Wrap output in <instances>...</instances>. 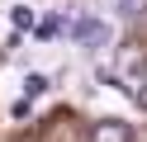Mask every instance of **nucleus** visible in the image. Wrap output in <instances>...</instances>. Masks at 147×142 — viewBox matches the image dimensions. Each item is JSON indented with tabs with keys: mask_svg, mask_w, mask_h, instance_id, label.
I'll return each mask as SVG.
<instances>
[{
	"mask_svg": "<svg viewBox=\"0 0 147 142\" xmlns=\"http://www.w3.org/2000/svg\"><path fill=\"white\" fill-rule=\"evenodd\" d=\"M133 100H138V109H147V76L133 85Z\"/></svg>",
	"mask_w": 147,
	"mask_h": 142,
	"instance_id": "8",
	"label": "nucleus"
},
{
	"mask_svg": "<svg viewBox=\"0 0 147 142\" xmlns=\"http://www.w3.org/2000/svg\"><path fill=\"white\" fill-rule=\"evenodd\" d=\"M119 14L123 19H142L147 14V0H119Z\"/></svg>",
	"mask_w": 147,
	"mask_h": 142,
	"instance_id": "6",
	"label": "nucleus"
},
{
	"mask_svg": "<svg viewBox=\"0 0 147 142\" xmlns=\"http://www.w3.org/2000/svg\"><path fill=\"white\" fill-rule=\"evenodd\" d=\"M71 38H76L86 52H95V47L109 43V24H105V19H95V14H81L76 24H71Z\"/></svg>",
	"mask_w": 147,
	"mask_h": 142,
	"instance_id": "1",
	"label": "nucleus"
},
{
	"mask_svg": "<svg viewBox=\"0 0 147 142\" xmlns=\"http://www.w3.org/2000/svg\"><path fill=\"white\" fill-rule=\"evenodd\" d=\"M33 33H38L43 43H52V38L62 33V14H48V19H38V28H33Z\"/></svg>",
	"mask_w": 147,
	"mask_h": 142,
	"instance_id": "4",
	"label": "nucleus"
},
{
	"mask_svg": "<svg viewBox=\"0 0 147 142\" xmlns=\"http://www.w3.org/2000/svg\"><path fill=\"white\" fill-rule=\"evenodd\" d=\"M14 28H19V33H24V28H38V19H33V9H29V5L14 9Z\"/></svg>",
	"mask_w": 147,
	"mask_h": 142,
	"instance_id": "7",
	"label": "nucleus"
},
{
	"mask_svg": "<svg viewBox=\"0 0 147 142\" xmlns=\"http://www.w3.org/2000/svg\"><path fill=\"white\" fill-rule=\"evenodd\" d=\"M48 90H52V81H48V76H38V71L24 81V95H29V100H38V95H48Z\"/></svg>",
	"mask_w": 147,
	"mask_h": 142,
	"instance_id": "5",
	"label": "nucleus"
},
{
	"mask_svg": "<svg viewBox=\"0 0 147 142\" xmlns=\"http://www.w3.org/2000/svg\"><path fill=\"white\" fill-rule=\"evenodd\" d=\"M90 142H133V128L123 118H100L90 128Z\"/></svg>",
	"mask_w": 147,
	"mask_h": 142,
	"instance_id": "2",
	"label": "nucleus"
},
{
	"mask_svg": "<svg viewBox=\"0 0 147 142\" xmlns=\"http://www.w3.org/2000/svg\"><path fill=\"white\" fill-rule=\"evenodd\" d=\"M142 71H147V57L138 52V47H128V52L119 57V76H133V81H142Z\"/></svg>",
	"mask_w": 147,
	"mask_h": 142,
	"instance_id": "3",
	"label": "nucleus"
}]
</instances>
